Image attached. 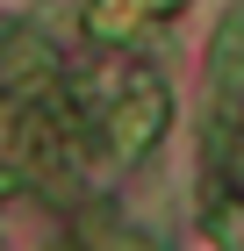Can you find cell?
I'll return each instance as SVG.
<instances>
[{
  "mask_svg": "<svg viewBox=\"0 0 244 251\" xmlns=\"http://www.w3.org/2000/svg\"><path fill=\"white\" fill-rule=\"evenodd\" d=\"M237 136H244V7H230L208 43V129H201L208 173H223V158H237Z\"/></svg>",
  "mask_w": 244,
  "mask_h": 251,
  "instance_id": "cell-1",
  "label": "cell"
},
{
  "mask_svg": "<svg viewBox=\"0 0 244 251\" xmlns=\"http://www.w3.org/2000/svg\"><path fill=\"white\" fill-rule=\"evenodd\" d=\"M165 122H172V94L151 72H130V86H122V94L108 100V115H101V144H108L115 165H136V158L158 151Z\"/></svg>",
  "mask_w": 244,
  "mask_h": 251,
  "instance_id": "cell-2",
  "label": "cell"
},
{
  "mask_svg": "<svg viewBox=\"0 0 244 251\" xmlns=\"http://www.w3.org/2000/svg\"><path fill=\"white\" fill-rule=\"evenodd\" d=\"M51 72H57V43L36 22H7L0 29V94H22V86H36Z\"/></svg>",
  "mask_w": 244,
  "mask_h": 251,
  "instance_id": "cell-3",
  "label": "cell"
},
{
  "mask_svg": "<svg viewBox=\"0 0 244 251\" xmlns=\"http://www.w3.org/2000/svg\"><path fill=\"white\" fill-rule=\"evenodd\" d=\"M72 244H79V251H165V244H158L151 230H136L130 215H115L108 201L79 215V237H72Z\"/></svg>",
  "mask_w": 244,
  "mask_h": 251,
  "instance_id": "cell-4",
  "label": "cell"
},
{
  "mask_svg": "<svg viewBox=\"0 0 244 251\" xmlns=\"http://www.w3.org/2000/svg\"><path fill=\"white\" fill-rule=\"evenodd\" d=\"M180 0H94L86 7V29H94L101 43H130L136 29H151L158 15H172Z\"/></svg>",
  "mask_w": 244,
  "mask_h": 251,
  "instance_id": "cell-5",
  "label": "cell"
}]
</instances>
